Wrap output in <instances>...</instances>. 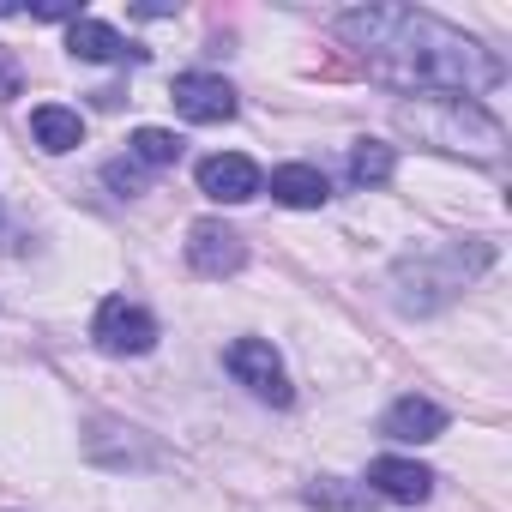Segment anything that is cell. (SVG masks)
Wrapping results in <instances>:
<instances>
[{
    "label": "cell",
    "mask_w": 512,
    "mask_h": 512,
    "mask_svg": "<svg viewBox=\"0 0 512 512\" xmlns=\"http://www.w3.org/2000/svg\"><path fill=\"white\" fill-rule=\"evenodd\" d=\"M368 488H380V494L398 500V506H422V500L434 494V470L416 464V458H374V464H368Z\"/></svg>",
    "instance_id": "cell-8"
},
{
    "label": "cell",
    "mask_w": 512,
    "mask_h": 512,
    "mask_svg": "<svg viewBox=\"0 0 512 512\" xmlns=\"http://www.w3.org/2000/svg\"><path fill=\"white\" fill-rule=\"evenodd\" d=\"M272 199L290 205V211H314V205L332 199V181L314 163H284V169H272Z\"/></svg>",
    "instance_id": "cell-11"
},
{
    "label": "cell",
    "mask_w": 512,
    "mask_h": 512,
    "mask_svg": "<svg viewBox=\"0 0 512 512\" xmlns=\"http://www.w3.org/2000/svg\"><path fill=\"white\" fill-rule=\"evenodd\" d=\"M223 362H229V374H235L253 398H266V404H278V410L296 398V392H290V374H284V362H278V350H272L266 338H235Z\"/></svg>",
    "instance_id": "cell-3"
},
{
    "label": "cell",
    "mask_w": 512,
    "mask_h": 512,
    "mask_svg": "<svg viewBox=\"0 0 512 512\" xmlns=\"http://www.w3.org/2000/svg\"><path fill=\"white\" fill-rule=\"evenodd\" d=\"M338 37L356 43L374 67V79L404 85V91H446V97H470V91H494L506 79V67L464 31L410 13V7H362L338 19Z\"/></svg>",
    "instance_id": "cell-1"
},
{
    "label": "cell",
    "mask_w": 512,
    "mask_h": 512,
    "mask_svg": "<svg viewBox=\"0 0 512 512\" xmlns=\"http://www.w3.org/2000/svg\"><path fill=\"white\" fill-rule=\"evenodd\" d=\"M91 338H97V350L103 356H145L151 344H157V320L145 314V308H133V302H103L97 308V320H91Z\"/></svg>",
    "instance_id": "cell-4"
},
{
    "label": "cell",
    "mask_w": 512,
    "mask_h": 512,
    "mask_svg": "<svg viewBox=\"0 0 512 512\" xmlns=\"http://www.w3.org/2000/svg\"><path fill=\"white\" fill-rule=\"evenodd\" d=\"M13 97H19V55L0 49V103H13Z\"/></svg>",
    "instance_id": "cell-16"
},
{
    "label": "cell",
    "mask_w": 512,
    "mask_h": 512,
    "mask_svg": "<svg viewBox=\"0 0 512 512\" xmlns=\"http://www.w3.org/2000/svg\"><path fill=\"white\" fill-rule=\"evenodd\" d=\"M187 266L199 272V278H229V272H241L247 266V247H241V235L229 229V223H193L187 229Z\"/></svg>",
    "instance_id": "cell-5"
},
{
    "label": "cell",
    "mask_w": 512,
    "mask_h": 512,
    "mask_svg": "<svg viewBox=\"0 0 512 512\" xmlns=\"http://www.w3.org/2000/svg\"><path fill=\"white\" fill-rule=\"evenodd\" d=\"M103 181H109L115 193H139V187H145V175H139V163H109V169H103Z\"/></svg>",
    "instance_id": "cell-15"
},
{
    "label": "cell",
    "mask_w": 512,
    "mask_h": 512,
    "mask_svg": "<svg viewBox=\"0 0 512 512\" xmlns=\"http://www.w3.org/2000/svg\"><path fill=\"white\" fill-rule=\"evenodd\" d=\"M404 121L416 127V133H428L434 145H446V151H476V157H500V121L482 109V103H470V97H440L434 109H404Z\"/></svg>",
    "instance_id": "cell-2"
},
{
    "label": "cell",
    "mask_w": 512,
    "mask_h": 512,
    "mask_svg": "<svg viewBox=\"0 0 512 512\" xmlns=\"http://www.w3.org/2000/svg\"><path fill=\"white\" fill-rule=\"evenodd\" d=\"M67 49H73L79 61H103V67H109V61H139V55H145V49H133L121 31H109L103 19H73V25H67Z\"/></svg>",
    "instance_id": "cell-9"
},
{
    "label": "cell",
    "mask_w": 512,
    "mask_h": 512,
    "mask_svg": "<svg viewBox=\"0 0 512 512\" xmlns=\"http://www.w3.org/2000/svg\"><path fill=\"white\" fill-rule=\"evenodd\" d=\"M260 187H266V175H260V163H253V157L217 151V157H205V163H199V193H205V199H217V205H247Z\"/></svg>",
    "instance_id": "cell-6"
},
{
    "label": "cell",
    "mask_w": 512,
    "mask_h": 512,
    "mask_svg": "<svg viewBox=\"0 0 512 512\" xmlns=\"http://www.w3.org/2000/svg\"><path fill=\"white\" fill-rule=\"evenodd\" d=\"M380 428H386L392 440H404V446H422V440H440V434H446V410L428 404V398H398Z\"/></svg>",
    "instance_id": "cell-10"
},
{
    "label": "cell",
    "mask_w": 512,
    "mask_h": 512,
    "mask_svg": "<svg viewBox=\"0 0 512 512\" xmlns=\"http://www.w3.org/2000/svg\"><path fill=\"white\" fill-rule=\"evenodd\" d=\"M181 133H169V127H139L133 133V163H145V169H169V163H181Z\"/></svg>",
    "instance_id": "cell-13"
},
{
    "label": "cell",
    "mask_w": 512,
    "mask_h": 512,
    "mask_svg": "<svg viewBox=\"0 0 512 512\" xmlns=\"http://www.w3.org/2000/svg\"><path fill=\"white\" fill-rule=\"evenodd\" d=\"M392 163H398V157H392L386 139H356V145H350V175H356L362 187H380V181L392 175Z\"/></svg>",
    "instance_id": "cell-14"
},
{
    "label": "cell",
    "mask_w": 512,
    "mask_h": 512,
    "mask_svg": "<svg viewBox=\"0 0 512 512\" xmlns=\"http://www.w3.org/2000/svg\"><path fill=\"white\" fill-rule=\"evenodd\" d=\"M31 133H37V145L43 151H73L79 139H85V121H79V109H61V103H43L37 115H31Z\"/></svg>",
    "instance_id": "cell-12"
},
{
    "label": "cell",
    "mask_w": 512,
    "mask_h": 512,
    "mask_svg": "<svg viewBox=\"0 0 512 512\" xmlns=\"http://www.w3.org/2000/svg\"><path fill=\"white\" fill-rule=\"evenodd\" d=\"M169 103H175V115H187V121H199V127L235 115V91H229V79H217V73H181V79L169 85Z\"/></svg>",
    "instance_id": "cell-7"
},
{
    "label": "cell",
    "mask_w": 512,
    "mask_h": 512,
    "mask_svg": "<svg viewBox=\"0 0 512 512\" xmlns=\"http://www.w3.org/2000/svg\"><path fill=\"white\" fill-rule=\"evenodd\" d=\"M31 19H79V7H73V0H37V7H31Z\"/></svg>",
    "instance_id": "cell-17"
}]
</instances>
